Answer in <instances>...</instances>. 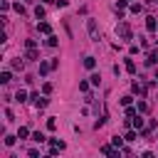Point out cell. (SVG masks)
I'll use <instances>...</instances> for the list:
<instances>
[{
    "label": "cell",
    "instance_id": "cell-20",
    "mask_svg": "<svg viewBox=\"0 0 158 158\" xmlns=\"http://www.w3.org/2000/svg\"><path fill=\"white\" fill-rule=\"evenodd\" d=\"M27 133H30L27 129H20V131H17V138H27Z\"/></svg>",
    "mask_w": 158,
    "mask_h": 158
},
{
    "label": "cell",
    "instance_id": "cell-18",
    "mask_svg": "<svg viewBox=\"0 0 158 158\" xmlns=\"http://www.w3.org/2000/svg\"><path fill=\"white\" fill-rule=\"evenodd\" d=\"M12 67H15V69H22V67H25V62H22V59H15Z\"/></svg>",
    "mask_w": 158,
    "mask_h": 158
},
{
    "label": "cell",
    "instance_id": "cell-15",
    "mask_svg": "<svg viewBox=\"0 0 158 158\" xmlns=\"http://www.w3.org/2000/svg\"><path fill=\"white\" fill-rule=\"evenodd\" d=\"M47 45H50V47H57V37H54V35L47 37Z\"/></svg>",
    "mask_w": 158,
    "mask_h": 158
},
{
    "label": "cell",
    "instance_id": "cell-24",
    "mask_svg": "<svg viewBox=\"0 0 158 158\" xmlns=\"http://www.w3.org/2000/svg\"><path fill=\"white\" fill-rule=\"evenodd\" d=\"M126 141H136V131H129L126 133Z\"/></svg>",
    "mask_w": 158,
    "mask_h": 158
},
{
    "label": "cell",
    "instance_id": "cell-11",
    "mask_svg": "<svg viewBox=\"0 0 158 158\" xmlns=\"http://www.w3.org/2000/svg\"><path fill=\"white\" fill-rule=\"evenodd\" d=\"M131 89H133V91H136V94H141V96H143V94H146V89H143V87H141V84H138V82H133V87H131Z\"/></svg>",
    "mask_w": 158,
    "mask_h": 158
},
{
    "label": "cell",
    "instance_id": "cell-27",
    "mask_svg": "<svg viewBox=\"0 0 158 158\" xmlns=\"http://www.w3.org/2000/svg\"><path fill=\"white\" fill-rule=\"evenodd\" d=\"M27 3H30V0H27Z\"/></svg>",
    "mask_w": 158,
    "mask_h": 158
},
{
    "label": "cell",
    "instance_id": "cell-16",
    "mask_svg": "<svg viewBox=\"0 0 158 158\" xmlns=\"http://www.w3.org/2000/svg\"><path fill=\"white\" fill-rule=\"evenodd\" d=\"M47 129H50V131L57 129V121H54V118H47Z\"/></svg>",
    "mask_w": 158,
    "mask_h": 158
},
{
    "label": "cell",
    "instance_id": "cell-7",
    "mask_svg": "<svg viewBox=\"0 0 158 158\" xmlns=\"http://www.w3.org/2000/svg\"><path fill=\"white\" fill-rule=\"evenodd\" d=\"M50 69H54V67H52V62H42V64H40V74H47Z\"/></svg>",
    "mask_w": 158,
    "mask_h": 158
},
{
    "label": "cell",
    "instance_id": "cell-8",
    "mask_svg": "<svg viewBox=\"0 0 158 158\" xmlns=\"http://www.w3.org/2000/svg\"><path fill=\"white\" fill-rule=\"evenodd\" d=\"M84 67H87V69H94V67H96V59H94V57H87V59H84Z\"/></svg>",
    "mask_w": 158,
    "mask_h": 158
},
{
    "label": "cell",
    "instance_id": "cell-2",
    "mask_svg": "<svg viewBox=\"0 0 158 158\" xmlns=\"http://www.w3.org/2000/svg\"><path fill=\"white\" fill-rule=\"evenodd\" d=\"M50 146H52V156H54L57 151H64V141H59V138H52Z\"/></svg>",
    "mask_w": 158,
    "mask_h": 158
},
{
    "label": "cell",
    "instance_id": "cell-22",
    "mask_svg": "<svg viewBox=\"0 0 158 158\" xmlns=\"http://www.w3.org/2000/svg\"><path fill=\"white\" fill-rule=\"evenodd\" d=\"M27 59H37V52H35V47H32V50H27Z\"/></svg>",
    "mask_w": 158,
    "mask_h": 158
},
{
    "label": "cell",
    "instance_id": "cell-10",
    "mask_svg": "<svg viewBox=\"0 0 158 158\" xmlns=\"http://www.w3.org/2000/svg\"><path fill=\"white\" fill-rule=\"evenodd\" d=\"M146 62H148V64H156V62H158V52H156V50L148 54V59H146Z\"/></svg>",
    "mask_w": 158,
    "mask_h": 158
},
{
    "label": "cell",
    "instance_id": "cell-13",
    "mask_svg": "<svg viewBox=\"0 0 158 158\" xmlns=\"http://www.w3.org/2000/svg\"><path fill=\"white\" fill-rule=\"evenodd\" d=\"M32 141H37V143H42V141H47V138H45V133H32Z\"/></svg>",
    "mask_w": 158,
    "mask_h": 158
},
{
    "label": "cell",
    "instance_id": "cell-14",
    "mask_svg": "<svg viewBox=\"0 0 158 158\" xmlns=\"http://www.w3.org/2000/svg\"><path fill=\"white\" fill-rule=\"evenodd\" d=\"M10 79H12V74H10V72H3V74H0V82H3V84H8Z\"/></svg>",
    "mask_w": 158,
    "mask_h": 158
},
{
    "label": "cell",
    "instance_id": "cell-17",
    "mask_svg": "<svg viewBox=\"0 0 158 158\" xmlns=\"http://www.w3.org/2000/svg\"><path fill=\"white\" fill-rule=\"evenodd\" d=\"M141 126H143V118H136L133 116V129H141Z\"/></svg>",
    "mask_w": 158,
    "mask_h": 158
},
{
    "label": "cell",
    "instance_id": "cell-26",
    "mask_svg": "<svg viewBox=\"0 0 158 158\" xmlns=\"http://www.w3.org/2000/svg\"><path fill=\"white\" fill-rule=\"evenodd\" d=\"M89 79H91V84H94V87H99V74H91Z\"/></svg>",
    "mask_w": 158,
    "mask_h": 158
},
{
    "label": "cell",
    "instance_id": "cell-1",
    "mask_svg": "<svg viewBox=\"0 0 158 158\" xmlns=\"http://www.w3.org/2000/svg\"><path fill=\"white\" fill-rule=\"evenodd\" d=\"M116 32H118V35H121L124 40H129V37H131V27H129L126 22H121V25H118V27H116Z\"/></svg>",
    "mask_w": 158,
    "mask_h": 158
},
{
    "label": "cell",
    "instance_id": "cell-12",
    "mask_svg": "<svg viewBox=\"0 0 158 158\" xmlns=\"http://www.w3.org/2000/svg\"><path fill=\"white\" fill-rule=\"evenodd\" d=\"M126 72H129V74H133V72H136V64H133V59H126Z\"/></svg>",
    "mask_w": 158,
    "mask_h": 158
},
{
    "label": "cell",
    "instance_id": "cell-5",
    "mask_svg": "<svg viewBox=\"0 0 158 158\" xmlns=\"http://www.w3.org/2000/svg\"><path fill=\"white\" fill-rule=\"evenodd\" d=\"M146 27H148V32H156V27H158L156 17H146Z\"/></svg>",
    "mask_w": 158,
    "mask_h": 158
},
{
    "label": "cell",
    "instance_id": "cell-21",
    "mask_svg": "<svg viewBox=\"0 0 158 158\" xmlns=\"http://www.w3.org/2000/svg\"><path fill=\"white\" fill-rule=\"evenodd\" d=\"M111 143H114V146H121V143H124V138H118V136H114V138H111Z\"/></svg>",
    "mask_w": 158,
    "mask_h": 158
},
{
    "label": "cell",
    "instance_id": "cell-3",
    "mask_svg": "<svg viewBox=\"0 0 158 158\" xmlns=\"http://www.w3.org/2000/svg\"><path fill=\"white\" fill-rule=\"evenodd\" d=\"M30 99H32V101H35V104H37V106H40V109H45V106H47V99H45V96H40V94H37V91H35V94H32V96H30Z\"/></svg>",
    "mask_w": 158,
    "mask_h": 158
},
{
    "label": "cell",
    "instance_id": "cell-19",
    "mask_svg": "<svg viewBox=\"0 0 158 158\" xmlns=\"http://www.w3.org/2000/svg\"><path fill=\"white\" fill-rule=\"evenodd\" d=\"M35 15H37V17H45V8L37 5V8H35Z\"/></svg>",
    "mask_w": 158,
    "mask_h": 158
},
{
    "label": "cell",
    "instance_id": "cell-25",
    "mask_svg": "<svg viewBox=\"0 0 158 158\" xmlns=\"http://www.w3.org/2000/svg\"><path fill=\"white\" fill-rule=\"evenodd\" d=\"M15 143V136H5V146H12Z\"/></svg>",
    "mask_w": 158,
    "mask_h": 158
},
{
    "label": "cell",
    "instance_id": "cell-9",
    "mask_svg": "<svg viewBox=\"0 0 158 158\" xmlns=\"http://www.w3.org/2000/svg\"><path fill=\"white\" fill-rule=\"evenodd\" d=\"M15 99H17L20 104H22V101H27V91H22V89H20V91L15 94Z\"/></svg>",
    "mask_w": 158,
    "mask_h": 158
},
{
    "label": "cell",
    "instance_id": "cell-6",
    "mask_svg": "<svg viewBox=\"0 0 158 158\" xmlns=\"http://www.w3.org/2000/svg\"><path fill=\"white\" fill-rule=\"evenodd\" d=\"M37 30H40V32H45V35H50V32H52L50 22H37Z\"/></svg>",
    "mask_w": 158,
    "mask_h": 158
},
{
    "label": "cell",
    "instance_id": "cell-23",
    "mask_svg": "<svg viewBox=\"0 0 158 158\" xmlns=\"http://www.w3.org/2000/svg\"><path fill=\"white\" fill-rule=\"evenodd\" d=\"M138 111H148V104L146 101H138Z\"/></svg>",
    "mask_w": 158,
    "mask_h": 158
},
{
    "label": "cell",
    "instance_id": "cell-4",
    "mask_svg": "<svg viewBox=\"0 0 158 158\" xmlns=\"http://www.w3.org/2000/svg\"><path fill=\"white\" fill-rule=\"evenodd\" d=\"M89 35H91V40L99 42V32H96V22H94V20H89Z\"/></svg>",
    "mask_w": 158,
    "mask_h": 158
}]
</instances>
